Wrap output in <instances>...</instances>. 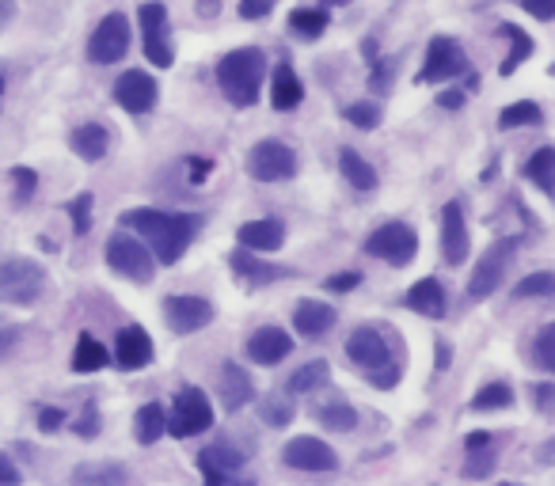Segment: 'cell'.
Segmentation results:
<instances>
[{"instance_id":"obj_57","label":"cell","mask_w":555,"mask_h":486,"mask_svg":"<svg viewBox=\"0 0 555 486\" xmlns=\"http://www.w3.org/2000/svg\"><path fill=\"white\" fill-rule=\"evenodd\" d=\"M327 4H350V0H327Z\"/></svg>"},{"instance_id":"obj_46","label":"cell","mask_w":555,"mask_h":486,"mask_svg":"<svg viewBox=\"0 0 555 486\" xmlns=\"http://www.w3.org/2000/svg\"><path fill=\"white\" fill-rule=\"evenodd\" d=\"M521 8L536 19H552L555 16V0H521Z\"/></svg>"},{"instance_id":"obj_36","label":"cell","mask_w":555,"mask_h":486,"mask_svg":"<svg viewBox=\"0 0 555 486\" xmlns=\"http://www.w3.org/2000/svg\"><path fill=\"white\" fill-rule=\"evenodd\" d=\"M472 407L476 411H506V407H514V392H510V384H487V388H479Z\"/></svg>"},{"instance_id":"obj_30","label":"cell","mask_w":555,"mask_h":486,"mask_svg":"<svg viewBox=\"0 0 555 486\" xmlns=\"http://www.w3.org/2000/svg\"><path fill=\"white\" fill-rule=\"evenodd\" d=\"M103 365H107V350L99 346V338L80 335L77 350H73V369H77V373H99Z\"/></svg>"},{"instance_id":"obj_54","label":"cell","mask_w":555,"mask_h":486,"mask_svg":"<svg viewBox=\"0 0 555 486\" xmlns=\"http://www.w3.org/2000/svg\"><path fill=\"white\" fill-rule=\"evenodd\" d=\"M464 103V92H453V95H441V107H460Z\"/></svg>"},{"instance_id":"obj_38","label":"cell","mask_w":555,"mask_h":486,"mask_svg":"<svg viewBox=\"0 0 555 486\" xmlns=\"http://www.w3.org/2000/svg\"><path fill=\"white\" fill-rule=\"evenodd\" d=\"M555 293V274L548 270H536L529 278H521L514 285V300H525V297H552Z\"/></svg>"},{"instance_id":"obj_32","label":"cell","mask_w":555,"mask_h":486,"mask_svg":"<svg viewBox=\"0 0 555 486\" xmlns=\"http://www.w3.org/2000/svg\"><path fill=\"white\" fill-rule=\"evenodd\" d=\"M316 418H320V426H327V430H335V433H350L354 426H358V411H354L350 403H343V399L320 407Z\"/></svg>"},{"instance_id":"obj_14","label":"cell","mask_w":555,"mask_h":486,"mask_svg":"<svg viewBox=\"0 0 555 486\" xmlns=\"http://www.w3.org/2000/svg\"><path fill=\"white\" fill-rule=\"evenodd\" d=\"M115 99H118V107L130 111V114L153 111L156 107V80L149 73H141V69H130V73L118 76Z\"/></svg>"},{"instance_id":"obj_9","label":"cell","mask_w":555,"mask_h":486,"mask_svg":"<svg viewBox=\"0 0 555 486\" xmlns=\"http://www.w3.org/2000/svg\"><path fill=\"white\" fill-rule=\"evenodd\" d=\"M137 19H141V31H145V54H149V61L160 65V69H168L175 61L172 35H168V8L156 4V0L153 4H141Z\"/></svg>"},{"instance_id":"obj_50","label":"cell","mask_w":555,"mask_h":486,"mask_svg":"<svg viewBox=\"0 0 555 486\" xmlns=\"http://www.w3.org/2000/svg\"><path fill=\"white\" fill-rule=\"evenodd\" d=\"M0 483L4 486H16L20 483V468L8 460V456H0Z\"/></svg>"},{"instance_id":"obj_11","label":"cell","mask_w":555,"mask_h":486,"mask_svg":"<svg viewBox=\"0 0 555 486\" xmlns=\"http://www.w3.org/2000/svg\"><path fill=\"white\" fill-rule=\"evenodd\" d=\"M464 65H468V57L453 38H434L426 50V65H422L419 80L422 84H441V80H453L464 73Z\"/></svg>"},{"instance_id":"obj_4","label":"cell","mask_w":555,"mask_h":486,"mask_svg":"<svg viewBox=\"0 0 555 486\" xmlns=\"http://www.w3.org/2000/svg\"><path fill=\"white\" fill-rule=\"evenodd\" d=\"M46 289V270L31 259H4L0 262V297L12 304H31Z\"/></svg>"},{"instance_id":"obj_31","label":"cell","mask_w":555,"mask_h":486,"mask_svg":"<svg viewBox=\"0 0 555 486\" xmlns=\"http://www.w3.org/2000/svg\"><path fill=\"white\" fill-rule=\"evenodd\" d=\"M498 31L510 38V54H506V61H502V76H510V73L517 69V65L525 61V57L533 54V38L525 35L521 27H514V23H502Z\"/></svg>"},{"instance_id":"obj_8","label":"cell","mask_w":555,"mask_h":486,"mask_svg":"<svg viewBox=\"0 0 555 486\" xmlns=\"http://www.w3.org/2000/svg\"><path fill=\"white\" fill-rule=\"evenodd\" d=\"M126 54H130V23H126V16L111 12V16L92 31V38H88V61H96V65H115V61H122Z\"/></svg>"},{"instance_id":"obj_33","label":"cell","mask_w":555,"mask_h":486,"mask_svg":"<svg viewBox=\"0 0 555 486\" xmlns=\"http://www.w3.org/2000/svg\"><path fill=\"white\" fill-rule=\"evenodd\" d=\"M73 479H77V483L122 486L126 483V468H118V464H80V468L73 471Z\"/></svg>"},{"instance_id":"obj_55","label":"cell","mask_w":555,"mask_h":486,"mask_svg":"<svg viewBox=\"0 0 555 486\" xmlns=\"http://www.w3.org/2000/svg\"><path fill=\"white\" fill-rule=\"evenodd\" d=\"M438 369H449V346H441L438 350Z\"/></svg>"},{"instance_id":"obj_20","label":"cell","mask_w":555,"mask_h":486,"mask_svg":"<svg viewBox=\"0 0 555 486\" xmlns=\"http://www.w3.org/2000/svg\"><path fill=\"white\" fill-rule=\"evenodd\" d=\"M346 354H350L354 365H362V369H377L384 361H392V357H388V342H384V335H377L373 327H358L354 335L346 338Z\"/></svg>"},{"instance_id":"obj_28","label":"cell","mask_w":555,"mask_h":486,"mask_svg":"<svg viewBox=\"0 0 555 486\" xmlns=\"http://www.w3.org/2000/svg\"><path fill=\"white\" fill-rule=\"evenodd\" d=\"M327 384H331V365H327V361H308V365H301L297 373L289 376V392L293 395L320 392Z\"/></svg>"},{"instance_id":"obj_27","label":"cell","mask_w":555,"mask_h":486,"mask_svg":"<svg viewBox=\"0 0 555 486\" xmlns=\"http://www.w3.org/2000/svg\"><path fill=\"white\" fill-rule=\"evenodd\" d=\"M73 149L80 152V160L96 164V160L107 156V130L99 122H84V126L73 130Z\"/></svg>"},{"instance_id":"obj_45","label":"cell","mask_w":555,"mask_h":486,"mask_svg":"<svg viewBox=\"0 0 555 486\" xmlns=\"http://www.w3.org/2000/svg\"><path fill=\"white\" fill-rule=\"evenodd\" d=\"M274 12V0H240V16L244 19H263Z\"/></svg>"},{"instance_id":"obj_43","label":"cell","mask_w":555,"mask_h":486,"mask_svg":"<svg viewBox=\"0 0 555 486\" xmlns=\"http://www.w3.org/2000/svg\"><path fill=\"white\" fill-rule=\"evenodd\" d=\"M69 213H73V228H77L80 236L92 228V194H80L69 202Z\"/></svg>"},{"instance_id":"obj_34","label":"cell","mask_w":555,"mask_h":486,"mask_svg":"<svg viewBox=\"0 0 555 486\" xmlns=\"http://www.w3.org/2000/svg\"><path fill=\"white\" fill-rule=\"evenodd\" d=\"M289 27L305 38H320L327 31V12L324 8H297V12L289 16Z\"/></svg>"},{"instance_id":"obj_39","label":"cell","mask_w":555,"mask_h":486,"mask_svg":"<svg viewBox=\"0 0 555 486\" xmlns=\"http://www.w3.org/2000/svg\"><path fill=\"white\" fill-rule=\"evenodd\" d=\"M263 422L267 426H289L293 422V399L289 395H267L263 399Z\"/></svg>"},{"instance_id":"obj_22","label":"cell","mask_w":555,"mask_h":486,"mask_svg":"<svg viewBox=\"0 0 555 486\" xmlns=\"http://www.w3.org/2000/svg\"><path fill=\"white\" fill-rule=\"evenodd\" d=\"M236 240L244 243V247H251V251H278L286 243V228H282V221H274V217H263V221L240 225Z\"/></svg>"},{"instance_id":"obj_21","label":"cell","mask_w":555,"mask_h":486,"mask_svg":"<svg viewBox=\"0 0 555 486\" xmlns=\"http://www.w3.org/2000/svg\"><path fill=\"white\" fill-rule=\"evenodd\" d=\"M335 319H339L335 316V308L324 304V300H301V304H297V312H293V327L308 338H320L335 327Z\"/></svg>"},{"instance_id":"obj_6","label":"cell","mask_w":555,"mask_h":486,"mask_svg":"<svg viewBox=\"0 0 555 486\" xmlns=\"http://www.w3.org/2000/svg\"><path fill=\"white\" fill-rule=\"evenodd\" d=\"M107 262H111V270H118L122 278H134V281H149L153 278V251L145 247V243L137 240L134 232L126 236V232H115L111 240H107Z\"/></svg>"},{"instance_id":"obj_10","label":"cell","mask_w":555,"mask_h":486,"mask_svg":"<svg viewBox=\"0 0 555 486\" xmlns=\"http://www.w3.org/2000/svg\"><path fill=\"white\" fill-rule=\"evenodd\" d=\"M514 247H517V240H502L476 262V274L468 278V297L479 300V297H491V293H495L498 281H502V274H506V266H510Z\"/></svg>"},{"instance_id":"obj_48","label":"cell","mask_w":555,"mask_h":486,"mask_svg":"<svg viewBox=\"0 0 555 486\" xmlns=\"http://www.w3.org/2000/svg\"><path fill=\"white\" fill-rule=\"evenodd\" d=\"M61 422H65V414H61V411H54V407H39V426L46 433L61 430Z\"/></svg>"},{"instance_id":"obj_17","label":"cell","mask_w":555,"mask_h":486,"mask_svg":"<svg viewBox=\"0 0 555 486\" xmlns=\"http://www.w3.org/2000/svg\"><path fill=\"white\" fill-rule=\"evenodd\" d=\"M217 395H221V407L229 414H236L240 407H248L255 388H251V376L244 373V365L236 361H225L221 373H217Z\"/></svg>"},{"instance_id":"obj_49","label":"cell","mask_w":555,"mask_h":486,"mask_svg":"<svg viewBox=\"0 0 555 486\" xmlns=\"http://www.w3.org/2000/svg\"><path fill=\"white\" fill-rule=\"evenodd\" d=\"M358 274H354V270H346V274H339V278H331L327 281V289H331V293H346V289H354V285H358Z\"/></svg>"},{"instance_id":"obj_58","label":"cell","mask_w":555,"mask_h":486,"mask_svg":"<svg viewBox=\"0 0 555 486\" xmlns=\"http://www.w3.org/2000/svg\"><path fill=\"white\" fill-rule=\"evenodd\" d=\"M0 95H4V76H0Z\"/></svg>"},{"instance_id":"obj_16","label":"cell","mask_w":555,"mask_h":486,"mask_svg":"<svg viewBox=\"0 0 555 486\" xmlns=\"http://www.w3.org/2000/svg\"><path fill=\"white\" fill-rule=\"evenodd\" d=\"M198 468H202L210 486H225L236 479V471L244 468V452L232 449V445H210V449L198 456Z\"/></svg>"},{"instance_id":"obj_26","label":"cell","mask_w":555,"mask_h":486,"mask_svg":"<svg viewBox=\"0 0 555 486\" xmlns=\"http://www.w3.org/2000/svg\"><path fill=\"white\" fill-rule=\"evenodd\" d=\"M339 168H343V179L354 190H373L377 187V171H373V164H369L358 149H350V145L339 149Z\"/></svg>"},{"instance_id":"obj_35","label":"cell","mask_w":555,"mask_h":486,"mask_svg":"<svg viewBox=\"0 0 555 486\" xmlns=\"http://www.w3.org/2000/svg\"><path fill=\"white\" fill-rule=\"evenodd\" d=\"M540 118H544V111H540L536 103H525V99H521V103H510L506 111L498 114V126H502V130H517V126H536Z\"/></svg>"},{"instance_id":"obj_1","label":"cell","mask_w":555,"mask_h":486,"mask_svg":"<svg viewBox=\"0 0 555 486\" xmlns=\"http://www.w3.org/2000/svg\"><path fill=\"white\" fill-rule=\"evenodd\" d=\"M122 228H130L134 236L153 243V255L164 266L183 259V251L191 247V236L198 221L187 213H160V209H130L122 213Z\"/></svg>"},{"instance_id":"obj_41","label":"cell","mask_w":555,"mask_h":486,"mask_svg":"<svg viewBox=\"0 0 555 486\" xmlns=\"http://www.w3.org/2000/svg\"><path fill=\"white\" fill-rule=\"evenodd\" d=\"M536 365L544 373H555V327H544L536 335Z\"/></svg>"},{"instance_id":"obj_24","label":"cell","mask_w":555,"mask_h":486,"mask_svg":"<svg viewBox=\"0 0 555 486\" xmlns=\"http://www.w3.org/2000/svg\"><path fill=\"white\" fill-rule=\"evenodd\" d=\"M403 304H407L411 312H419V316L441 319V316H445V289H441L434 278H422V281H415V285L407 289Z\"/></svg>"},{"instance_id":"obj_23","label":"cell","mask_w":555,"mask_h":486,"mask_svg":"<svg viewBox=\"0 0 555 486\" xmlns=\"http://www.w3.org/2000/svg\"><path fill=\"white\" fill-rule=\"evenodd\" d=\"M232 270L240 274L244 281L251 285H270V281L286 278L289 270L282 266H270V262L259 259V251H251V247H240V251H232Z\"/></svg>"},{"instance_id":"obj_12","label":"cell","mask_w":555,"mask_h":486,"mask_svg":"<svg viewBox=\"0 0 555 486\" xmlns=\"http://www.w3.org/2000/svg\"><path fill=\"white\" fill-rule=\"evenodd\" d=\"M164 319L175 335H194V331L210 327L213 304L202 297H168L164 300Z\"/></svg>"},{"instance_id":"obj_51","label":"cell","mask_w":555,"mask_h":486,"mask_svg":"<svg viewBox=\"0 0 555 486\" xmlns=\"http://www.w3.org/2000/svg\"><path fill=\"white\" fill-rule=\"evenodd\" d=\"M80 437H96V403L84 407V418H80Z\"/></svg>"},{"instance_id":"obj_42","label":"cell","mask_w":555,"mask_h":486,"mask_svg":"<svg viewBox=\"0 0 555 486\" xmlns=\"http://www.w3.org/2000/svg\"><path fill=\"white\" fill-rule=\"evenodd\" d=\"M468 452H472V460H464V475H468V479H483V475L495 471V452L487 449V445H483V449H468Z\"/></svg>"},{"instance_id":"obj_13","label":"cell","mask_w":555,"mask_h":486,"mask_svg":"<svg viewBox=\"0 0 555 486\" xmlns=\"http://www.w3.org/2000/svg\"><path fill=\"white\" fill-rule=\"evenodd\" d=\"M282 460H286L289 468L297 471H335L339 468V456L335 449L320 441V437H293L282 452Z\"/></svg>"},{"instance_id":"obj_18","label":"cell","mask_w":555,"mask_h":486,"mask_svg":"<svg viewBox=\"0 0 555 486\" xmlns=\"http://www.w3.org/2000/svg\"><path fill=\"white\" fill-rule=\"evenodd\" d=\"M115 357L122 369H145L153 361V338L145 335V327H122L115 342Z\"/></svg>"},{"instance_id":"obj_29","label":"cell","mask_w":555,"mask_h":486,"mask_svg":"<svg viewBox=\"0 0 555 486\" xmlns=\"http://www.w3.org/2000/svg\"><path fill=\"white\" fill-rule=\"evenodd\" d=\"M160 433H164V407L160 403H145L134 418V437L141 445H156Z\"/></svg>"},{"instance_id":"obj_7","label":"cell","mask_w":555,"mask_h":486,"mask_svg":"<svg viewBox=\"0 0 555 486\" xmlns=\"http://www.w3.org/2000/svg\"><path fill=\"white\" fill-rule=\"evenodd\" d=\"M248 171L251 179H259V183H282V179L297 175V156L282 141H259L248 152Z\"/></svg>"},{"instance_id":"obj_2","label":"cell","mask_w":555,"mask_h":486,"mask_svg":"<svg viewBox=\"0 0 555 486\" xmlns=\"http://www.w3.org/2000/svg\"><path fill=\"white\" fill-rule=\"evenodd\" d=\"M263 76H267V54L244 46V50H232L217 61V84L221 92L229 95V103L236 107H255L259 88H263Z\"/></svg>"},{"instance_id":"obj_53","label":"cell","mask_w":555,"mask_h":486,"mask_svg":"<svg viewBox=\"0 0 555 486\" xmlns=\"http://www.w3.org/2000/svg\"><path fill=\"white\" fill-rule=\"evenodd\" d=\"M483 445H491V433H472L468 437V449H483Z\"/></svg>"},{"instance_id":"obj_25","label":"cell","mask_w":555,"mask_h":486,"mask_svg":"<svg viewBox=\"0 0 555 486\" xmlns=\"http://www.w3.org/2000/svg\"><path fill=\"white\" fill-rule=\"evenodd\" d=\"M305 99V88H301V80L293 73V65H278L274 69V84H270V103H274V111H293L297 103Z\"/></svg>"},{"instance_id":"obj_47","label":"cell","mask_w":555,"mask_h":486,"mask_svg":"<svg viewBox=\"0 0 555 486\" xmlns=\"http://www.w3.org/2000/svg\"><path fill=\"white\" fill-rule=\"evenodd\" d=\"M12 179L20 183V198H31V190H35V183H39V175L31 168H16L12 171Z\"/></svg>"},{"instance_id":"obj_37","label":"cell","mask_w":555,"mask_h":486,"mask_svg":"<svg viewBox=\"0 0 555 486\" xmlns=\"http://www.w3.org/2000/svg\"><path fill=\"white\" fill-rule=\"evenodd\" d=\"M552 164H555V152L552 149H536V156L525 164V175L533 179L536 187L544 190V194H552Z\"/></svg>"},{"instance_id":"obj_15","label":"cell","mask_w":555,"mask_h":486,"mask_svg":"<svg viewBox=\"0 0 555 486\" xmlns=\"http://www.w3.org/2000/svg\"><path fill=\"white\" fill-rule=\"evenodd\" d=\"M441 255L449 266H460L468 255V225H464V206L449 202L441 209Z\"/></svg>"},{"instance_id":"obj_56","label":"cell","mask_w":555,"mask_h":486,"mask_svg":"<svg viewBox=\"0 0 555 486\" xmlns=\"http://www.w3.org/2000/svg\"><path fill=\"white\" fill-rule=\"evenodd\" d=\"M536 395H540V407H548V403H552V388H540Z\"/></svg>"},{"instance_id":"obj_40","label":"cell","mask_w":555,"mask_h":486,"mask_svg":"<svg viewBox=\"0 0 555 486\" xmlns=\"http://www.w3.org/2000/svg\"><path fill=\"white\" fill-rule=\"evenodd\" d=\"M346 122H354L358 130H373L381 122V107L377 103H350L346 107Z\"/></svg>"},{"instance_id":"obj_5","label":"cell","mask_w":555,"mask_h":486,"mask_svg":"<svg viewBox=\"0 0 555 486\" xmlns=\"http://www.w3.org/2000/svg\"><path fill=\"white\" fill-rule=\"evenodd\" d=\"M365 251L373 259L392 262V266H407V262L415 259V251H419V236H415V228L403 225V221H388L377 232H369Z\"/></svg>"},{"instance_id":"obj_52","label":"cell","mask_w":555,"mask_h":486,"mask_svg":"<svg viewBox=\"0 0 555 486\" xmlns=\"http://www.w3.org/2000/svg\"><path fill=\"white\" fill-rule=\"evenodd\" d=\"M16 16V0H0V31L8 27V19Z\"/></svg>"},{"instance_id":"obj_3","label":"cell","mask_w":555,"mask_h":486,"mask_svg":"<svg viewBox=\"0 0 555 486\" xmlns=\"http://www.w3.org/2000/svg\"><path fill=\"white\" fill-rule=\"evenodd\" d=\"M213 426V407L206 392L198 388H183L175 395V407L172 414H164V430L175 433V437H198Z\"/></svg>"},{"instance_id":"obj_44","label":"cell","mask_w":555,"mask_h":486,"mask_svg":"<svg viewBox=\"0 0 555 486\" xmlns=\"http://www.w3.org/2000/svg\"><path fill=\"white\" fill-rule=\"evenodd\" d=\"M369 376H373V384H377V388H392V384L400 380V365L384 361V365H377V369H369Z\"/></svg>"},{"instance_id":"obj_19","label":"cell","mask_w":555,"mask_h":486,"mask_svg":"<svg viewBox=\"0 0 555 486\" xmlns=\"http://www.w3.org/2000/svg\"><path fill=\"white\" fill-rule=\"evenodd\" d=\"M289 350H293V338L282 327H259L248 338V357L255 365H278L282 357H289Z\"/></svg>"}]
</instances>
